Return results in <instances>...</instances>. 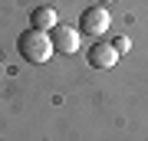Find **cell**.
<instances>
[{
    "mask_svg": "<svg viewBox=\"0 0 148 141\" xmlns=\"http://www.w3.org/2000/svg\"><path fill=\"white\" fill-rule=\"evenodd\" d=\"M89 66L92 69H112L119 63V49L112 46V43H92V49H89Z\"/></svg>",
    "mask_w": 148,
    "mask_h": 141,
    "instance_id": "4",
    "label": "cell"
},
{
    "mask_svg": "<svg viewBox=\"0 0 148 141\" xmlns=\"http://www.w3.org/2000/svg\"><path fill=\"white\" fill-rule=\"evenodd\" d=\"M30 26L33 30H53V26H59V16H56V10L53 7H36V10L30 13Z\"/></svg>",
    "mask_w": 148,
    "mask_h": 141,
    "instance_id": "5",
    "label": "cell"
},
{
    "mask_svg": "<svg viewBox=\"0 0 148 141\" xmlns=\"http://www.w3.org/2000/svg\"><path fill=\"white\" fill-rule=\"evenodd\" d=\"M16 52H20L27 63L33 66H43L49 63V56H53V40L46 36V30H23L20 36H16Z\"/></svg>",
    "mask_w": 148,
    "mask_h": 141,
    "instance_id": "1",
    "label": "cell"
},
{
    "mask_svg": "<svg viewBox=\"0 0 148 141\" xmlns=\"http://www.w3.org/2000/svg\"><path fill=\"white\" fill-rule=\"evenodd\" d=\"M95 3H102V7H106V3H112V0H95Z\"/></svg>",
    "mask_w": 148,
    "mask_h": 141,
    "instance_id": "7",
    "label": "cell"
},
{
    "mask_svg": "<svg viewBox=\"0 0 148 141\" xmlns=\"http://www.w3.org/2000/svg\"><path fill=\"white\" fill-rule=\"evenodd\" d=\"M109 23H112V16H109V10L102 3H92V7H86L79 13V30L89 33V36H102L109 30Z\"/></svg>",
    "mask_w": 148,
    "mask_h": 141,
    "instance_id": "2",
    "label": "cell"
},
{
    "mask_svg": "<svg viewBox=\"0 0 148 141\" xmlns=\"http://www.w3.org/2000/svg\"><path fill=\"white\" fill-rule=\"evenodd\" d=\"M49 40H53V52L59 56H73L79 49V30H73V26H53Z\"/></svg>",
    "mask_w": 148,
    "mask_h": 141,
    "instance_id": "3",
    "label": "cell"
},
{
    "mask_svg": "<svg viewBox=\"0 0 148 141\" xmlns=\"http://www.w3.org/2000/svg\"><path fill=\"white\" fill-rule=\"evenodd\" d=\"M112 46H115L119 52H128V46H132V43H128V36H115V40H112Z\"/></svg>",
    "mask_w": 148,
    "mask_h": 141,
    "instance_id": "6",
    "label": "cell"
}]
</instances>
